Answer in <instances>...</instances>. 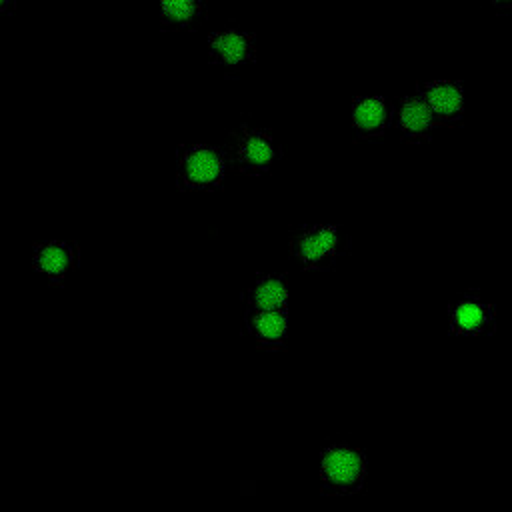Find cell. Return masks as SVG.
Here are the masks:
<instances>
[{
    "instance_id": "6da1fadb",
    "label": "cell",
    "mask_w": 512,
    "mask_h": 512,
    "mask_svg": "<svg viewBox=\"0 0 512 512\" xmlns=\"http://www.w3.org/2000/svg\"><path fill=\"white\" fill-rule=\"evenodd\" d=\"M368 476L366 454L352 442L336 440L320 454V482L328 494L348 496L364 488Z\"/></svg>"
},
{
    "instance_id": "7a4b0ae2",
    "label": "cell",
    "mask_w": 512,
    "mask_h": 512,
    "mask_svg": "<svg viewBox=\"0 0 512 512\" xmlns=\"http://www.w3.org/2000/svg\"><path fill=\"white\" fill-rule=\"evenodd\" d=\"M290 252L308 270H330L350 252V236L332 224L300 226L290 238Z\"/></svg>"
},
{
    "instance_id": "3957f363",
    "label": "cell",
    "mask_w": 512,
    "mask_h": 512,
    "mask_svg": "<svg viewBox=\"0 0 512 512\" xmlns=\"http://www.w3.org/2000/svg\"><path fill=\"white\" fill-rule=\"evenodd\" d=\"M228 154L212 144H188L176 152V180L186 190H214L226 178Z\"/></svg>"
},
{
    "instance_id": "277c9868",
    "label": "cell",
    "mask_w": 512,
    "mask_h": 512,
    "mask_svg": "<svg viewBox=\"0 0 512 512\" xmlns=\"http://www.w3.org/2000/svg\"><path fill=\"white\" fill-rule=\"evenodd\" d=\"M280 148L274 140L272 132L252 126L240 124L230 134V150L228 160L246 174H262L272 168L278 160Z\"/></svg>"
},
{
    "instance_id": "5b68a950",
    "label": "cell",
    "mask_w": 512,
    "mask_h": 512,
    "mask_svg": "<svg viewBox=\"0 0 512 512\" xmlns=\"http://www.w3.org/2000/svg\"><path fill=\"white\" fill-rule=\"evenodd\" d=\"M496 308L478 290L456 294L448 308V328L456 336L476 338L494 332Z\"/></svg>"
},
{
    "instance_id": "8992f818",
    "label": "cell",
    "mask_w": 512,
    "mask_h": 512,
    "mask_svg": "<svg viewBox=\"0 0 512 512\" xmlns=\"http://www.w3.org/2000/svg\"><path fill=\"white\" fill-rule=\"evenodd\" d=\"M206 50H208V58L218 68L226 72H236L246 64L254 62L256 38L252 32L244 28L226 26L208 34Z\"/></svg>"
},
{
    "instance_id": "52a82bcc",
    "label": "cell",
    "mask_w": 512,
    "mask_h": 512,
    "mask_svg": "<svg viewBox=\"0 0 512 512\" xmlns=\"http://www.w3.org/2000/svg\"><path fill=\"white\" fill-rule=\"evenodd\" d=\"M246 328L260 348L278 350L284 346L288 334L286 310H248Z\"/></svg>"
},
{
    "instance_id": "ba28073f",
    "label": "cell",
    "mask_w": 512,
    "mask_h": 512,
    "mask_svg": "<svg viewBox=\"0 0 512 512\" xmlns=\"http://www.w3.org/2000/svg\"><path fill=\"white\" fill-rule=\"evenodd\" d=\"M76 260H78V252L74 244L64 240H52V242L40 244L34 250V258H32L34 268L50 282L64 280L72 272Z\"/></svg>"
},
{
    "instance_id": "9c48e42d",
    "label": "cell",
    "mask_w": 512,
    "mask_h": 512,
    "mask_svg": "<svg viewBox=\"0 0 512 512\" xmlns=\"http://www.w3.org/2000/svg\"><path fill=\"white\" fill-rule=\"evenodd\" d=\"M248 310H286L288 286L280 274L258 276L244 296Z\"/></svg>"
},
{
    "instance_id": "30bf717a",
    "label": "cell",
    "mask_w": 512,
    "mask_h": 512,
    "mask_svg": "<svg viewBox=\"0 0 512 512\" xmlns=\"http://www.w3.org/2000/svg\"><path fill=\"white\" fill-rule=\"evenodd\" d=\"M422 98L436 118L456 116L464 106V90L452 80H432L424 86Z\"/></svg>"
},
{
    "instance_id": "8fae6325",
    "label": "cell",
    "mask_w": 512,
    "mask_h": 512,
    "mask_svg": "<svg viewBox=\"0 0 512 512\" xmlns=\"http://www.w3.org/2000/svg\"><path fill=\"white\" fill-rule=\"evenodd\" d=\"M208 0H158V18L166 28H190L204 20Z\"/></svg>"
},
{
    "instance_id": "7c38bea8",
    "label": "cell",
    "mask_w": 512,
    "mask_h": 512,
    "mask_svg": "<svg viewBox=\"0 0 512 512\" xmlns=\"http://www.w3.org/2000/svg\"><path fill=\"white\" fill-rule=\"evenodd\" d=\"M396 120H398V126L406 134L420 136V134H426L432 128L436 116L420 94V96H406L400 102L398 112H396Z\"/></svg>"
},
{
    "instance_id": "4fadbf2b",
    "label": "cell",
    "mask_w": 512,
    "mask_h": 512,
    "mask_svg": "<svg viewBox=\"0 0 512 512\" xmlns=\"http://www.w3.org/2000/svg\"><path fill=\"white\" fill-rule=\"evenodd\" d=\"M388 106L380 96H362L352 104V124L356 130L372 134L388 122Z\"/></svg>"
},
{
    "instance_id": "5bb4252c",
    "label": "cell",
    "mask_w": 512,
    "mask_h": 512,
    "mask_svg": "<svg viewBox=\"0 0 512 512\" xmlns=\"http://www.w3.org/2000/svg\"><path fill=\"white\" fill-rule=\"evenodd\" d=\"M14 6V0H0V14L8 12Z\"/></svg>"
},
{
    "instance_id": "9a60e30c",
    "label": "cell",
    "mask_w": 512,
    "mask_h": 512,
    "mask_svg": "<svg viewBox=\"0 0 512 512\" xmlns=\"http://www.w3.org/2000/svg\"><path fill=\"white\" fill-rule=\"evenodd\" d=\"M494 2H498V4H508V2H512V0H494Z\"/></svg>"
}]
</instances>
